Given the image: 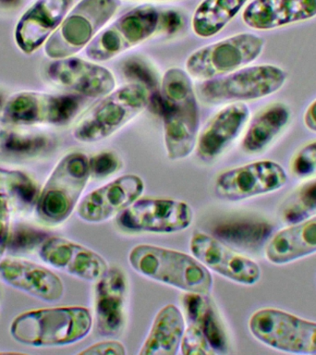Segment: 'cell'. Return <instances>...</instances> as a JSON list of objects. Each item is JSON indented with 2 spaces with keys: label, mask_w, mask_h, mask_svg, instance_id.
<instances>
[{
  "label": "cell",
  "mask_w": 316,
  "mask_h": 355,
  "mask_svg": "<svg viewBox=\"0 0 316 355\" xmlns=\"http://www.w3.org/2000/svg\"><path fill=\"white\" fill-rule=\"evenodd\" d=\"M162 116L164 141L170 160L188 157L196 146L200 127V110L193 80L187 71L170 68L163 75L160 91L149 98Z\"/></svg>",
  "instance_id": "cell-1"
},
{
  "label": "cell",
  "mask_w": 316,
  "mask_h": 355,
  "mask_svg": "<svg viewBox=\"0 0 316 355\" xmlns=\"http://www.w3.org/2000/svg\"><path fill=\"white\" fill-rule=\"evenodd\" d=\"M129 263L139 274L188 293L209 295L213 277L193 255L151 244H139L129 254Z\"/></svg>",
  "instance_id": "cell-2"
},
{
  "label": "cell",
  "mask_w": 316,
  "mask_h": 355,
  "mask_svg": "<svg viewBox=\"0 0 316 355\" xmlns=\"http://www.w3.org/2000/svg\"><path fill=\"white\" fill-rule=\"evenodd\" d=\"M93 318L88 308H49L19 315L10 332L19 343L30 346H64L78 343L89 334Z\"/></svg>",
  "instance_id": "cell-3"
},
{
  "label": "cell",
  "mask_w": 316,
  "mask_h": 355,
  "mask_svg": "<svg viewBox=\"0 0 316 355\" xmlns=\"http://www.w3.org/2000/svg\"><path fill=\"white\" fill-rule=\"evenodd\" d=\"M150 94L144 86L130 83L111 92L78 121L73 136L82 143L105 140L143 112Z\"/></svg>",
  "instance_id": "cell-4"
},
{
  "label": "cell",
  "mask_w": 316,
  "mask_h": 355,
  "mask_svg": "<svg viewBox=\"0 0 316 355\" xmlns=\"http://www.w3.org/2000/svg\"><path fill=\"white\" fill-rule=\"evenodd\" d=\"M121 6V0H80L46 41L47 57L61 60L85 49L112 19Z\"/></svg>",
  "instance_id": "cell-5"
},
{
  "label": "cell",
  "mask_w": 316,
  "mask_h": 355,
  "mask_svg": "<svg viewBox=\"0 0 316 355\" xmlns=\"http://www.w3.org/2000/svg\"><path fill=\"white\" fill-rule=\"evenodd\" d=\"M287 77L284 69L270 64L244 67L224 76L204 80L199 85L198 94L204 102L211 105L249 101L276 93Z\"/></svg>",
  "instance_id": "cell-6"
},
{
  "label": "cell",
  "mask_w": 316,
  "mask_h": 355,
  "mask_svg": "<svg viewBox=\"0 0 316 355\" xmlns=\"http://www.w3.org/2000/svg\"><path fill=\"white\" fill-rule=\"evenodd\" d=\"M265 42L252 33H240L195 50L186 61L191 77L208 80L224 76L254 62Z\"/></svg>",
  "instance_id": "cell-7"
},
{
  "label": "cell",
  "mask_w": 316,
  "mask_h": 355,
  "mask_svg": "<svg viewBox=\"0 0 316 355\" xmlns=\"http://www.w3.org/2000/svg\"><path fill=\"white\" fill-rule=\"evenodd\" d=\"M91 177L89 157L71 153L58 162L47 180L40 199L39 213L50 223H61L71 216Z\"/></svg>",
  "instance_id": "cell-8"
},
{
  "label": "cell",
  "mask_w": 316,
  "mask_h": 355,
  "mask_svg": "<svg viewBox=\"0 0 316 355\" xmlns=\"http://www.w3.org/2000/svg\"><path fill=\"white\" fill-rule=\"evenodd\" d=\"M249 329L257 340L276 351L316 354V322L276 308H263L249 318Z\"/></svg>",
  "instance_id": "cell-9"
},
{
  "label": "cell",
  "mask_w": 316,
  "mask_h": 355,
  "mask_svg": "<svg viewBox=\"0 0 316 355\" xmlns=\"http://www.w3.org/2000/svg\"><path fill=\"white\" fill-rule=\"evenodd\" d=\"M161 14L150 5L132 8L104 28L86 46V57L105 62L143 43L157 32Z\"/></svg>",
  "instance_id": "cell-10"
},
{
  "label": "cell",
  "mask_w": 316,
  "mask_h": 355,
  "mask_svg": "<svg viewBox=\"0 0 316 355\" xmlns=\"http://www.w3.org/2000/svg\"><path fill=\"white\" fill-rule=\"evenodd\" d=\"M193 208L182 200L143 197L116 216L119 229L128 232L175 233L193 223Z\"/></svg>",
  "instance_id": "cell-11"
},
{
  "label": "cell",
  "mask_w": 316,
  "mask_h": 355,
  "mask_svg": "<svg viewBox=\"0 0 316 355\" xmlns=\"http://www.w3.org/2000/svg\"><path fill=\"white\" fill-rule=\"evenodd\" d=\"M288 173L280 164L259 160L227 169L216 178L215 193L219 199L238 202L284 187Z\"/></svg>",
  "instance_id": "cell-12"
},
{
  "label": "cell",
  "mask_w": 316,
  "mask_h": 355,
  "mask_svg": "<svg viewBox=\"0 0 316 355\" xmlns=\"http://www.w3.org/2000/svg\"><path fill=\"white\" fill-rule=\"evenodd\" d=\"M76 96L25 92L5 103L6 121L19 125L62 124L71 121L82 107Z\"/></svg>",
  "instance_id": "cell-13"
},
{
  "label": "cell",
  "mask_w": 316,
  "mask_h": 355,
  "mask_svg": "<svg viewBox=\"0 0 316 355\" xmlns=\"http://www.w3.org/2000/svg\"><path fill=\"white\" fill-rule=\"evenodd\" d=\"M190 249L191 254L209 270L231 282L252 286L261 279L262 271L255 261L229 248L207 233L194 232L191 238Z\"/></svg>",
  "instance_id": "cell-14"
},
{
  "label": "cell",
  "mask_w": 316,
  "mask_h": 355,
  "mask_svg": "<svg viewBox=\"0 0 316 355\" xmlns=\"http://www.w3.org/2000/svg\"><path fill=\"white\" fill-rule=\"evenodd\" d=\"M144 182L135 174H126L96 189L78 205L80 218L89 223H101L118 216L140 198Z\"/></svg>",
  "instance_id": "cell-15"
},
{
  "label": "cell",
  "mask_w": 316,
  "mask_h": 355,
  "mask_svg": "<svg viewBox=\"0 0 316 355\" xmlns=\"http://www.w3.org/2000/svg\"><path fill=\"white\" fill-rule=\"evenodd\" d=\"M55 85L80 96L98 98L116 89V79L109 69L99 64L69 57L55 60L47 69Z\"/></svg>",
  "instance_id": "cell-16"
},
{
  "label": "cell",
  "mask_w": 316,
  "mask_h": 355,
  "mask_svg": "<svg viewBox=\"0 0 316 355\" xmlns=\"http://www.w3.org/2000/svg\"><path fill=\"white\" fill-rule=\"evenodd\" d=\"M40 257L53 268L85 282H98L109 268L96 252L61 237L47 238L42 243Z\"/></svg>",
  "instance_id": "cell-17"
},
{
  "label": "cell",
  "mask_w": 316,
  "mask_h": 355,
  "mask_svg": "<svg viewBox=\"0 0 316 355\" xmlns=\"http://www.w3.org/2000/svg\"><path fill=\"white\" fill-rule=\"evenodd\" d=\"M249 114L243 102L229 103L221 108L198 135L195 148L200 159L210 162L223 154L240 135Z\"/></svg>",
  "instance_id": "cell-18"
},
{
  "label": "cell",
  "mask_w": 316,
  "mask_h": 355,
  "mask_svg": "<svg viewBox=\"0 0 316 355\" xmlns=\"http://www.w3.org/2000/svg\"><path fill=\"white\" fill-rule=\"evenodd\" d=\"M72 0H37L19 19L16 41L25 53H32L49 40L71 10Z\"/></svg>",
  "instance_id": "cell-19"
},
{
  "label": "cell",
  "mask_w": 316,
  "mask_h": 355,
  "mask_svg": "<svg viewBox=\"0 0 316 355\" xmlns=\"http://www.w3.org/2000/svg\"><path fill=\"white\" fill-rule=\"evenodd\" d=\"M127 279L118 268H108L96 282L94 291V312L100 334L113 337L122 331L125 322V299Z\"/></svg>",
  "instance_id": "cell-20"
},
{
  "label": "cell",
  "mask_w": 316,
  "mask_h": 355,
  "mask_svg": "<svg viewBox=\"0 0 316 355\" xmlns=\"http://www.w3.org/2000/svg\"><path fill=\"white\" fill-rule=\"evenodd\" d=\"M0 279L43 301L57 302L63 296V283L57 275L26 260L7 258L0 261Z\"/></svg>",
  "instance_id": "cell-21"
},
{
  "label": "cell",
  "mask_w": 316,
  "mask_h": 355,
  "mask_svg": "<svg viewBox=\"0 0 316 355\" xmlns=\"http://www.w3.org/2000/svg\"><path fill=\"white\" fill-rule=\"evenodd\" d=\"M316 17V0H254L243 13L252 29L268 31Z\"/></svg>",
  "instance_id": "cell-22"
},
{
  "label": "cell",
  "mask_w": 316,
  "mask_h": 355,
  "mask_svg": "<svg viewBox=\"0 0 316 355\" xmlns=\"http://www.w3.org/2000/svg\"><path fill=\"white\" fill-rule=\"evenodd\" d=\"M316 252V215L290 224L271 238L265 257L274 265L295 262Z\"/></svg>",
  "instance_id": "cell-23"
},
{
  "label": "cell",
  "mask_w": 316,
  "mask_h": 355,
  "mask_svg": "<svg viewBox=\"0 0 316 355\" xmlns=\"http://www.w3.org/2000/svg\"><path fill=\"white\" fill-rule=\"evenodd\" d=\"M185 329V318L179 308L174 304L166 305L155 315L139 354L176 355Z\"/></svg>",
  "instance_id": "cell-24"
},
{
  "label": "cell",
  "mask_w": 316,
  "mask_h": 355,
  "mask_svg": "<svg viewBox=\"0 0 316 355\" xmlns=\"http://www.w3.org/2000/svg\"><path fill=\"white\" fill-rule=\"evenodd\" d=\"M290 118V107L284 103H274L263 108L252 119L241 147L248 154L265 151L285 130Z\"/></svg>",
  "instance_id": "cell-25"
},
{
  "label": "cell",
  "mask_w": 316,
  "mask_h": 355,
  "mask_svg": "<svg viewBox=\"0 0 316 355\" xmlns=\"http://www.w3.org/2000/svg\"><path fill=\"white\" fill-rule=\"evenodd\" d=\"M183 305L188 323L198 327L207 338L216 354L227 349V336L224 324L208 295L188 293L183 298Z\"/></svg>",
  "instance_id": "cell-26"
},
{
  "label": "cell",
  "mask_w": 316,
  "mask_h": 355,
  "mask_svg": "<svg viewBox=\"0 0 316 355\" xmlns=\"http://www.w3.org/2000/svg\"><path fill=\"white\" fill-rule=\"evenodd\" d=\"M249 0H202L194 11L191 27L202 38L220 33Z\"/></svg>",
  "instance_id": "cell-27"
},
{
  "label": "cell",
  "mask_w": 316,
  "mask_h": 355,
  "mask_svg": "<svg viewBox=\"0 0 316 355\" xmlns=\"http://www.w3.org/2000/svg\"><path fill=\"white\" fill-rule=\"evenodd\" d=\"M50 139L40 133L6 130L0 132V151L8 157H25L41 154L50 147Z\"/></svg>",
  "instance_id": "cell-28"
},
{
  "label": "cell",
  "mask_w": 316,
  "mask_h": 355,
  "mask_svg": "<svg viewBox=\"0 0 316 355\" xmlns=\"http://www.w3.org/2000/svg\"><path fill=\"white\" fill-rule=\"evenodd\" d=\"M315 215L316 180L301 186L286 200L281 207V218L290 225Z\"/></svg>",
  "instance_id": "cell-29"
},
{
  "label": "cell",
  "mask_w": 316,
  "mask_h": 355,
  "mask_svg": "<svg viewBox=\"0 0 316 355\" xmlns=\"http://www.w3.org/2000/svg\"><path fill=\"white\" fill-rule=\"evenodd\" d=\"M7 191L29 204L35 202L37 193L35 184L24 174L0 169V191Z\"/></svg>",
  "instance_id": "cell-30"
},
{
  "label": "cell",
  "mask_w": 316,
  "mask_h": 355,
  "mask_svg": "<svg viewBox=\"0 0 316 355\" xmlns=\"http://www.w3.org/2000/svg\"><path fill=\"white\" fill-rule=\"evenodd\" d=\"M47 239L46 233L26 226H19L13 229L8 236V245L11 251L24 252L32 250Z\"/></svg>",
  "instance_id": "cell-31"
},
{
  "label": "cell",
  "mask_w": 316,
  "mask_h": 355,
  "mask_svg": "<svg viewBox=\"0 0 316 355\" xmlns=\"http://www.w3.org/2000/svg\"><path fill=\"white\" fill-rule=\"evenodd\" d=\"M290 171L299 179L316 177V141L306 144L294 155Z\"/></svg>",
  "instance_id": "cell-32"
},
{
  "label": "cell",
  "mask_w": 316,
  "mask_h": 355,
  "mask_svg": "<svg viewBox=\"0 0 316 355\" xmlns=\"http://www.w3.org/2000/svg\"><path fill=\"white\" fill-rule=\"evenodd\" d=\"M180 349L184 355L216 354L204 335L191 323L186 327Z\"/></svg>",
  "instance_id": "cell-33"
},
{
  "label": "cell",
  "mask_w": 316,
  "mask_h": 355,
  "mask_svg": "<svg viewBox=\"0 0 316 355\" xmlns=\"http://www.w3.org/2000/svg\"><path fill=\"white\" fill-rule=\"evenodd\" d=\"M124 74L133 83L144 86L148 91L157 88V75L143 61L136 58L127 61L124 65Z\"/></svg>",
  "instance_id": "cell-34"
},
{
  "label": "cell",
  "mask_w": 316,
  "mask_h": 355,
  "mask_svg": "<svg viewBox=\"0 0 316 355\" xmlns=\"http://www.w3.org/2000/svg\"><path fill=\"white\" fill-rule=\"evenodd\" d=\"M91 176L96 179H104L116 173L121 168V161L112 152H103L89 158Z\"/></svg>",
  "instance_id": "cell-35"
},
{
  "label": "cell",
  "mask_w": 316,
  "mask_h": 355,
  "mask_svg": "<svg viewBox=\"0 0 316 355\" xmlns=\"http://www.w3.org/2000/svg\"><path fill=\"white\" fill-rule=\"evenodd\" d=\"M126 354V348L118 340L100 341L80 352V354L88 355H125Z\"/></svg>",
  "instance_id": "cell-36"
},
{
  "label": "cell",
  "mask_w": 316,
  "mask_h": 355,
  "mask_svg": "<svg viewBox=\"0 0 316 355\" xmlns=\"http://www.w3.org/2000/svg\"><path fill=\"white\" fill-rule=\"evenodd\" d=\"M7 196L0 193V257L7 248L8 240V209Z\"/></svg>",
  "instance_id": "cell-37"
},
{
  "label": "cell",
  "mask_w": 316,
  "mask_h": 355,
  "mask_svg": "<svg viewBox=\"0 0 316 355\" xmlns=\"http://www.w3.org/2000/svg\"><path fill=\"white\" fill-rule=\"evenodd\" d=\"M182 19L179 14L175 11H166L161 15L160 25L164 32L166 33H174L182 27Z\"/></svg>",
  "instance_id": "cell-38"
},
{
  "label": "cell",
  "mask_w": 316,
  "mask_h": 355,
  "mask_svg": "<svg viewBox=\"0 0 316 355\" xmlns=\"http://www.w3.org/2000/svg\"><path fill=\"white\" fill-rule=\"evenodd\" d=\"M304 121L308 130L316 132V99L305 111Z\"/></svg>",
  "instance_id": "cell-39"
},
{
  "label": "cell",
  "mask_w": 316,
  "mask_h": 355,
  "mask_svg": "<svg viewBox=\"0 0 316 355\" xmlns=\"http://www.w3.org/2000/svg\"><path fill=\"white\" fill-rule=\"evenodd\" d=\"M132 1H170V0H132Z\"/></svg>",
  "instance_id": "cell-40"
},
{
  "label": "cell",
  "mask_w": 316,
  "mask_h": 355,
  "mask_svg": "<svg viewBox=\"0 0 316 355\" xmlns=\"http://www.w3.org/2000/svg\"><path fill=\"white\" fill-rule=\"evenodd\" d=\"M4 102H3L1 96H0V110H1V108H4Z\"/></svg>",
  "instance_id": "cell-41"
}]
</instances>
